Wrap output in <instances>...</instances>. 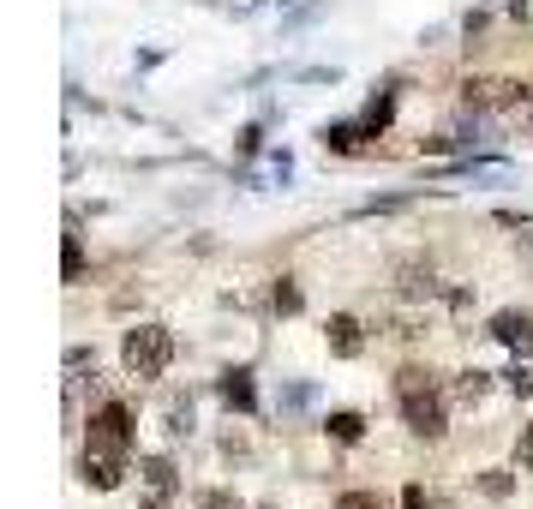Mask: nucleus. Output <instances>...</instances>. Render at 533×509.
<instances>
[{
    "instance_id": "obj_1",
    "label": "nucleus",
    "mask_w": 533,
    "mask_h": 509,
    "mask_svg": "<svg viewBox=\"0 0 533 509\" xmlns=\"http://www.w3.org/2000/svg\"><path fill=\"white\" fill-rule=\"evenodd\" d=\"M396 402H402L408 432H420V438H444V396H438L432 372L402 366V372H396Z\"/></svg>"
},
{
    "instance_id": "obj_2",
    "label": "nucleus",
    "mask_w": 533,
    "mask_h": 509,
    "mask_svg": "<svg viewBox=\"0 0 533 509\" xmlns=\"http://www.w3.org/2000/svg\"><path fill=\"white\" fill-rule=\"evenodd\" d=\"M168 360H174V336H168L162 324H132V330L120 336V366H126V378L156 384V378L168 372Z\"/></svg>"
},
{
    "instance_id": "obj_3",
    "label": "nucleus",
    "mask_w": 533,
    "mask_h": 509,
    "mask_svg": "<svg viewBox=\"0 0 533 509\" xmlns=\"http://www.w3.org/2000/svg\"><path fill=\"white\" fill-rule=\"evenodd\" d=\"M132 408L126 402H102L96 414H90V444L84 450H114V456H126L132 450Z\"/></svg>"
},
{
    "instance_id": "obj_4",
    "label": "nucleus",
    "mask_w": 533,
    "mask_h": 509,
    "mask_svg": "<svg viewBox=\"0 0 533 509\" xmlns=\"http://www.w3.org/2000/svg\"><path fill=\"white\" fill-rule=\"evenodd\" d=\"M126 480V456H114V450H84V486L90 492H114Z\"/></svg>"
},
{
    "instance_id": "obj_5",
    "label": "nucleus",
    "mask_w": 533,
    "mask_h": 509,
    "mask_svg": "<svg viewBox=\"0 0 533 509\" xmlns=\"http://www.w3.org/2000/svg\"><path fill=\"white\" fill-rule=\"evenodd\" d=\"M492 336H498L510 354H528L533 348V318L528 312H498V318H492Z\"/></svg>"
},
{
    "instance_id": "obj_6",
    "label": "nucleus",
    "mask_w": 533,
    "mask_h": 509,
    "mask_svg": "<svg viewBox=\"0 0 533 509\" xmlns=\"http://www.w3.org/2000/svg\"><path fill=\"white\" fill-rule=\"evenodd\" d=\"M324 342H330V354H336V360H354V354L366 348V336H360V324H354L348 312H336V318L324 324Z\"/></svg>"
},
{
    "instance_id": "obj_7",
    "label": "nucleus",
    "mask_w": 533,
    "mask_h": 509,
    "mask_svg": "<svg viewBox=\"0 0 533 509\" xmlns=\"http://www.w3.org/2000/svg\"><path fill=\"white\" fill-rule=\"evenodd\" d=\"M216 390H222V402H228V408H240V414H252V408H258V390H252V372H246V366L222 372V384H216Z\"/></svg>"
},
{
    "instance_id": "obj_8",
    "label": "nucleus",
    "mask_w": 533,
    "mask_h": 509,
    "mask_svg": "<svg viewBox=\"0 0 533 509\" xmlns=\"http://www.w3.org/2000/svg\"><path fill=\"white\" fill-rule=\"evenodd\" d=\"M396 288L408 300H426V294H438V270L432 264H396Z\"/></svg>"
},
{
    "instance_id": "obj_9",
    "label": "nucleus",
    "mask_w": 533,
    "mask_h": 509,
    "mask_svg": "<svg viewBox=\"0 0 533 509\" xmlns=\"http://www.w3.org/2000/svg\"><path fill=\"white\" fill-rule=\"evenodd\" d=\"M138 474H144L150 498H174V492H180V480H174V462H168V456H150V462H144Z\"/></svg>"
},
{
    "instance_id": "obj_10",
    "label": "nucleus",
    "mask_w": 533,
    "mask_h": 509,
    "mask_svg": "<svg viewBox=\"0 0 533 509\" xmlns=\"http://www.w3.org/2000/svg\"><path fill=\"white\" fill-rule=\"evenodd\" d=\"M324 432H330L336 444H360V438H366V420H360V414H330Z\"/></svg>"
},
{
    "instance_id": "obj_11",
    "label": "nucleus",
    "mask_w": 533,
    "mask_h": 509,
    "mask_svg": "<svg viewBox=\"0 0 533 509\" xmlns=\"http://www.w3.org/2000/svg\"><path fill=\"white\" fill-rule=\"evenodd\" d=\"M390 120H396V96H372V102H366V132L378 138Z\"/></svg>"
},
{
    "instance_id": "obj_12",
    "label": "nucleus",
    "mask_w": 533,
    "mask_h": 509,
    "mask_svg": "<svg viewBox=\"0 0 533 509\" xmlns=\"http://www.w3.org/2000/svg\"><path fill=\"white\" fill-rule=\"evenodd\" d=\"M486 390H492V372H480V366H468V372L456 378V396H462V402H480Z\"/></svg>"
},
{
    "instance_id": "obj_13",
    "label": "nucleus",
    "mask_w": 533,
    "mask_h": 509,
    "mask_svg": "<svg viewBox=\"0 0 533 509\" xmlns=\"http://www.w3.org/2000/svg\"><path fill=\"white\" fill-rule=\"evenodd\" d=\"M60 276H66V282L84 276V246H78V234H66V246H60Z\"/></svg>"
},
{
    "instance_id": "obj_14",
    "label": "nucleus",
    "mask_w": 533,
    "mask_h": 509,
    "mask_svg": "<svg viewBox=\"0 0 533 509\" xmlns=\"http://www.w3.org/2000/svg\"><path fill=\"white\" fill-rule=\"evenodd\" d=\"M474 486H480V492H486V498H510V486H516V480H510V474H504V468H492V474H480V480H474Z\"/></svg>"
},
{
    "instance_id": "obj_15",
    "label": "nucleus",
    "mask_w": 533,
    "mask_h": 509,
    "mask_svg": "<svg viewBox=\"0 0 533 509\" xmlns=\"http://www.w3.org/2000/svg\"><path fill=\"white\" fill-rule=\"evenodd\" d=\"M336 509H390V504H384L378 492H342V498H336Z\"/></svg>"
},
{
    "instance_id": "obj_16",
    "label": "nucleus",
    "mask_w": 533,
    "mask_h": 509,
    "mask_svg": "<svg viewBox=\"0 0 533 509\" xmlns=\"http://www.w3.org/2000/svg\"><path fill=\"white\" fill-rule=\"evenodd\" d=\"M318 138H324L330 150H354V126H324Z\"/></svg>"
},
{
    "instance_id": "obj_17",
    "label": "nucleus",
    "mask_w": 533,
    "mask_h": 509,
    "mask_svg": "<svg viewBox=\"0 0 533 509\" xmlns=\"http://www.w3.org/2000/svg\"><path fill=\"white\" fill-rule=\"evenodd\" d=\"M276 312H300V288H294L288 276L276 282Z\"/></svg>"
},
{
    "instance_id": "obj_18",
    "label": "nucleus",
    "mask_w": 533,
    "mask_h": 509,
    "mask_svg": "<svg viewBox=\"0 0 533 509\" xmlns=\"http://www.w3.org/2000/svg\"><path fill=\"white\" fill-rule=\"evenodd\" d=\"M258 144H264V126H258V120H252V126H246V132H240V156H258Z\"/></svg>"
},
{
    "instance_id": "obj_19",
    "label": "nucleus",
    "mask_w": 533,
    "mask_h": 509,
    "mask_svg": "<svg viewBox=\"0 0 533 509\" xmlns=\"http://www.w3.org/2000/svg\"><path fill=\"white\" fill-rule=\"evenodd\" d=\"M402 509H438V498H426V486H408V492H402Z\"/></svg>"
},
{
    "instance_id": "obj_20",
    "label": "nucleus",
    "mask_w": 533,
    "mask_h": 509,
    "mask_svg": "<svg viewBox=\"0 0 533 509\" xmlns=\"http://www.w3.org/2000/svg\"><path fill=\"white\" fill-rule=\"evenodd\" d=\"M510 390H516V396H533V366H516V372H510Z\"/></svg>"
},
{
    "instance_id": "obj_21",
    "label": "nucleus",
    "mask_w": 533,
    "mask_h": 509,
    "mask_svg": "<svg viewBox=\"0 0 533 509\" xmlns=\"http://www.w3.org/2000/svg\"><path fill=\"white\" fill-rule=\"evenodd\" d=\"M300 78H306V84H336V78H342V72H336V66H306V72H300Z\"/></svg>"
},
{
    "instance_id": "obj_22",
    "label": "nucleus",
    "mask_w": 533,
    "mask_h": 509,
    "mask_svg": "<svg viewBox=\"0 0 533 509\" xmlns=\"http://www.w3.org/2000/svg\"><path fill=\"white\" fill-rule=\"evenodd\" d=\"M516 456H522V474H533V426H522V444H516Z\"/></svg>"
},
{
    "instance_id": "obj_23",
    "label": "nucleus",
    "mask_w": 533,
    "mask_h": 509,
    "mask_svg": "<svg viewBox=\"0 0 533 509\" xmlns=\"http://www.w3.org/2000/svg\"><path fill=\"white\" fill-rule=\"evenodd\" d=\"M150 509H168V498H156V504H150Z\"/></svg>"
},
{
    "instance_id": "obj_24",
    "label": "nucleus",
    "mask_w": 533,
    "mask_h": 509,
    "mask_svg": "<svg viewBox=\"0 0 533 509\" xmlns=\"http://www.w3.org/2000/svg\"><path fill=\"white\" fill-rule=\"evenodd\" d=\"M222 509H228V504H222Z\"/></svg>"
}]
</instances>
